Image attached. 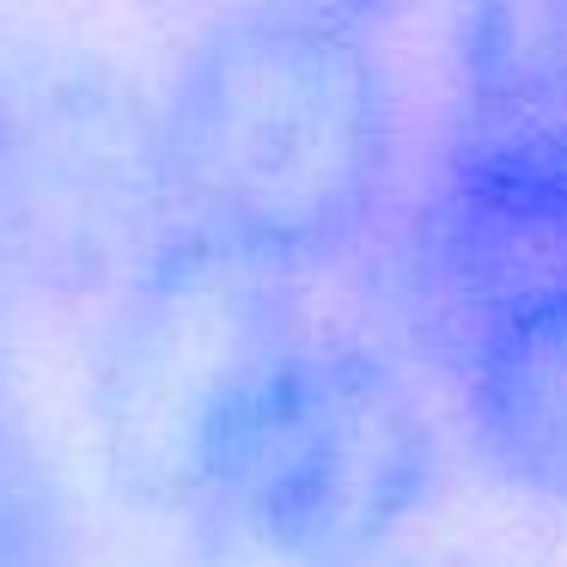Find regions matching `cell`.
<instances>
[{
    "label": "cell",
    "instance_id": "cell-1",
    "mask_svg": "<svg viewBox=\"0 0 567 567\" xmlns=\"http://www.w3.org/2000/svg\"><path fill=\"white\" fill-rule=\"evenodd\" d=\"M396 80L367 25L257 0L208 25L147 123L159 226L318 275L396 189Z\"/></svg>",
    "mask_w": 567,
    "mask_h": 567
},
{
    "label": "cell",
    "instance_id": "cell-2",
    "mask_svg": "<svg viewBox=\"0 0 567 567\" xmlns=\"http://www.w3.org/2000/svg\"><path fill=\"white\" fill-rule=\"evenodd\" d=\"M440 476L415 379L306 311L202 440L165 530L189 567H372L403 549Z\"/></svg>",
    "mask_w": 567,
    "mask_h": 567
},
{
    "label": "cell",
    "instance_id": "cell-3",
    "mask_svg": "<svg viewBox=\"0 0 567 567\" xmlns=\"http://www.w3.org/2000/svg\"><path fill=\"white\" fill-rule=\"evenodd\" d=\"M306 311V275L184 226L128 257L92 360V421L135 513L165 525L214 421Z\"/></svg>",
    "mask_w": 567,
    "mask_h": 567
},
{
    "label": "cell",
    "instance_id": "cell-4",
    "mask_svg": "<svg viewBox=\"0 0 567 567\" xmlns=\"http://www.w3.org/2000/svg\"><path fill=\"white\" fill-rule=\"evenodd\" d=\"M445 104L427 172L567 214V0H457Z\"/></svg>",
    "mask_w": 567,
    "mask_h": 567
},
{
    "label": "cell",
    "instance_id": "cell-5",
    "mask_svg": "<svg viewBox=\"0 0 567 567\" xmlns=\"http://www.w3.org/2000/svg\"><path fill=\"white\" fill-rule=\"evenodd\" d=\"M452 391L482 464L513 494L567 513V287L482 336Z\"/></svg>",
    "mask_w": 567,
    "mask_h": 567
},
{
    "label": "cell",
    "instance_id": "cell-6",
    "mask_svg": "<svg viewBox=\"0 0 567 567\" xmlns=\"http://www.w3.org/2000/svg\"><path fill=\"white\" fill-rule=\"evenodd\" d=\"M0 567H80L74 501L7 403H0Z\"/></svg>",
    "mask_w": 567,
    "mask_h": 567
},
{
    "label": "cell",
    "instance_id": "cell-7",
    "mask_svg": "<svg viewBox=\"0 0 567 567\" xmlns=\"http://www.w3.org/2000/svg\"><path fill=\"white\" fill-rule=\"evenodd\" d=\"M287 7H311V13H336V19H354V25H379V19L403 13L409 0H287Z\"/></svg>",
    "mask_w": 567,
    "mask_h": 567
},
{
    "label": "cell",
    "instance_id": "cell-8",
    "mask_svg": "<svg viewBox=\"0 0 567 567\" xmlns=\"http://www.w3.org/2000/svg\"><path fill=\"white\" fill-rule=\"evenodd\" d=\"M372 567H464V561H440V555H384V561H372Z\"/></svg>",
    "mask_w": 567,
    "mask_h": 567
}]
</instances>
